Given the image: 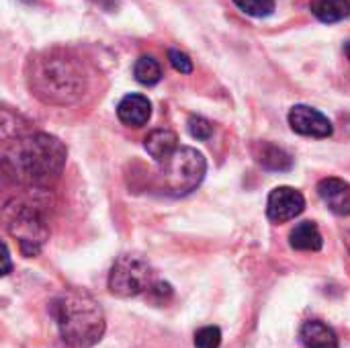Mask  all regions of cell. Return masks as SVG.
Listing matches in <instances>:
<instances>
[{"label": "cell", "mask_w": 350, "mask_h": 348, "mask_svg": "<svg viewBox=\"0 0 350 348\" xmlns=\"http://www.w3.org/2000/svg\"><path fill=\"white\" fill-rule=\"evenodd\" d=\"M168 59H170V64H172V68L176 72H180V74H191L193 72V62L189 59L187 53H183L178 49H170L168 51Z\"/></svg>", "instance_id": "cell-20"}, {"label": "cell", "mask_w": 350, "mask_h": 348, "mask_svg": "<svg viewBox=\"0 0 350 348\" xmlns=\"http://www.w3.org/2000/svg\"><path fill=\"white\" fill-rule=\"evenodd\" d=\"M306 209V199L299 191L291 187H279L269 195L267 203V215L275 224H283L289 219H295Z\"/></svg>", "instance_id": "cell-7"}, {"label": "cell", "mask_w": 350, "mask_h": 348, "mask_svg": "<svg viewBox=\"0 0 350 348\" xmlns=\"http://www.w3.org/2000/svg\"><path fill=\"white\" fill-rule=\"evenodd\" d=\"M312 12L322 23H338L350 16V0H316L312 2Z\"/></svg>", "instance_id": "cell-15"}, {"label": "cell", "mask_w": 350, "mask_h": 348, "mask_svg": "<svg viewBox=\"0 0 350 348\" xmlns=\"http://www.w3.org/2000/svg\"><path fill=\"white\" fill-rule=\"evenodd\" d=\"M234 4L250 16H269L275 10V0H234Z\"/></svg>", "instance_id": "cell-17"}, {"label": "cell", "mask_w": 350, "mask_h": 348, "mask_svg": "<svg viewBox=\"0 0 350 348\" xmlns=\"http://www.w3.org/2000/svg\"><path fill=\"white\" fill-rule=\"evenodd\" d=\"M51 316L62 340L72 348L94 347L105 334V312L82 291H66L51 304Z\"/></svg>", "instance_id": "cell-3"}, {"label": "cell", "mask_w": 350, "mask_h": 348, "mask_svg": "<svg viewBox=\"0 0 350 348\" xmlns=\"http://www.w3.org/2000/svg\"><path fill=\"white\" fill-rule=\"evenodd\" d=\"M152 287V269L139 256H121L109 275V289L117 297H135Z\"/></svg>", "instance_id": "cell-6"}, {"label": "cell", "mask_w": 350, "mask_h": 348, "mask_svg": "<svg viewBox=\"0 0 350 348\" xmlns=\"http://www.w3.org/2000/svg\"><path fill=\"white\" fill-rule=\"evenodd\" d=\"M164 185L174 195H189L205 178L207 162L195 148H178L164 164Z\"/></svg>", "instance_id": "cell-4"}, {"label": "cell", "mask_w": 350, "mask_h": 348, "mask_svg": "<svg viewBox=\"0 0 350 348\" xmlns=\"http://www.w3.org/2000/svg\"><path fill=\"white\" fill-rule=\"evenodd\" d=\"M189 131H191V135L195 137V139H201V142H205V139H209L211 137V133H213V125H211V121H207L205 117H191L189 119Z\"/></svg>", "instance_id": "cell-19"}, {"label": "cell", "mask_w": 350, "mask_h": 348, "mask_svg": "<svg viewBox=\"0 0 350 348\" xmlns=\"http://www.w3.org/2000/svg\"><path fill=\"white\" fill-rule=\"evenodd\" d=\"M117 117L129 127H142L152 117V103L144 94H127L117 107Z\"/></svg>", "instance_id": "cell-10"}, {"label": "cell", "mask_w": 350, "mask_h": 348, "mask_svg": "<svg viewBox=\"0 0 350 348\" xmlns=\"http://www.w3.org/2000/svg\"><path fill=\"white\" fill-rule=\"evenodd\" d=\"M133 74H135L137 82H142V84H146V86H152V84H158V82H160V78H162V68H160V64H158L152 55H142V57L135 62Z\"/></svg>", "instance_id": "cell-16"}, {"label": "cell", "mask_w": 350, "mask_h": 348, "mask_svg": "<svg viewBox=\"0 0 350 348\" xmlns=\"http://www.w3.org/2000/svg\"><path fill=\"white\" fill-rule=\"evenodd\" d=\"M2 250H4V273H2V275H8V273H10V254H8V246L4 244Z\"/></svg>", "instance_id": "cell-21"}, {"label": "cell", "mask_w": 350, "mask_h": 348, "mask_svg": "<svg viewBox=\"0 0 350 348\" xmlns=\"http://www.w3.org/2000/svg\"><path fill=\"white\" fill-rule=\"evenodd\" d=\"M4 222L8 234L18 240L21 252L25 256H37L41 252L49 230L45 226V217L37 209H33L31 205H6Z\"/></svg>", "instance_id": "cell-5"}, {"label": "cell", "mask_w": 350, "mask_h": 348, "mask_svg": "<svg viewBox=\"0 0 350 348\" xmlns=\"http://www.w3.org/2000/svg\"><path fill=\"white\" fill-rule=\"evenodd\" d=\"M27 78L33 94L49 105H72L86 90L80 62L62 51H45L31 57Z\"/></svg>", "instance_id": "cell-2"}, {"label": "cell", "mask_w": 350, "mask_h": 348, "mask_svg": "<svg viewBox=\"0 0 350 348\" xmlns=\"http://www.w3.org/2000/svg\"><path fill=\"white\" fill-rule=\"evenodd\" d=\"M66 146L47 133H29L4 144V174L23 185H49L62 174L66 164Z\"/></svg>", "instance_id": "cell-1"}, {"label": "cell", "mask_w": 350, "mask_h": 348, "mask_svg": "<svg viewBox=\"0 0 350 348\" xmlns=\"http://www.w3.org/2000/svg\"><path fill=\"white\" fill-rule=\"evenodd\" d=\"M301 343L306 348H338L334 330L320 320H310L301 326Z\"/></svg>", "instance_id": "cell-12"}, {"label": "cell", "mask_w": 350, "mask_h": 348, "mask_svg": "<svg viewBox=\"0 0 350 348\" xmlns=\"http://www.w3.org/2000/svg\"><path fill=\"white\" fill-rule=\"evenodd\" d=\"M289 125L295 133L299 135H308V137H328L332 135V123L330 119L308 107V105H295L289 111Z\"/></svg>", "instance_id": "cell-8"}, {"label": "cell", "mask_w": 350, "mask_h": 348, "mask_svg": "<svg viewBox=\"0 0 350 348\" xmlns=\"http://www.w3.org/2000/svg\"><path fill=\"white\" fill-rule=\"evenodd\" d=\"M221 345V330L217 326H205L195 334L197 348H219Z\"/></svg>", "instance_id": "cell-18"}, {"label": "cell", "mask_w": 350, "mask_h": 348, "mask_svg": "<svg viewBox=\"0 0 350 348\" xmlns=\"http://www.w3.org/2000/svg\"><path fill=\"white\" fill-rule=\"evenodd\" d=\"M254 156H256V162L267 168V170H277V172H283V170H289L293 166V160L291 156L275 146V144H269V142H262L254 148Z\"/></svg>", "instance_id": "cell-13"}, {"label": "cell", "mask_w": 350, "mask_h": 348, "mask_svg": "<svg viewBox=\"0 0 350 348\" xmlns=\"http://www.w3.org/2000/svg\"><path fill=\"white\" fill-rule=\"evenodd\" d=\"M144 146H146V152H148L156 162L164 164V162L178 150V137H176V133L170 131V129H156V131H152V133L146 137Z\"/></svg>", "instance_id": "cell-11"}, {"label": "cell", "mask_w": 350, "mask_h": 348, "mask_svg": "<svg viewBox=\"0 0 350 348\" xmlns=\"http://www.w3.org/2000/svg\"><path fill=\"white\" fill-rule=\"evenodd\" d=\"M320 199L336 215H350V185L342 178H324L318 185Z\"/></svg>", "instance_id": "cell-9"}, {"label": "cell", "mask_w": 350, "mask_h": 348, "mask_svg": "<svg viewBox=\"0 0 350 348\" xmlns=\"http://www.w3.org/2000/svg\"><path fill=\"white\" fill-rule=\"evenodd\" d=\"M289 244L295 250H304V252H318L324 244L322 234L318 230V226L314 222H301L299 226L293 228V232L289 234Z\"/></svg>", "instance_id": "cell-14"}, {"label": "cell", "mask_w": 350, "mask_h": 348, "mask_svg": "<svg viewBox=\"0 0 350 348\" xmlns=\"http://www.w3.org/2000/svg\"><path fill=\"white\" fill-rule=\"evenodd\" d=\"M347 57H349V59H350V41H349V43H347Z\"/></svg>", "instance_id": "cell-22"}]
</instances>
